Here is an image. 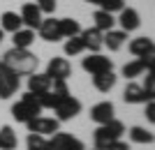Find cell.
Wrapping results in <instances>:
<instances>
[{"label":"cell","instance_id":"cell-35","mask_svg":"<svg viewBox=\"0 0 155 150\" xmlns=\"http://www.w3.org/2000/svg\"><path fill=\"white\" fill-rule=\"evenodd\" d=\"M2 39H5V33H2V30H0V44H2Z\"/></svg>","mask_w":155,"mask_h":150},{"label":"cell","instance_id":"cell-12","mask_svg":"<svg viewBox=\"0 0 155 150\" xmlns=\"http://www.w3.org/2000/svg\"><path fill=\"white\" fill-rule=\"evenodd\" d=\"M81 39H84L86 49L93 51V53H100V49L104 46V33H102V30H97L95 26L81 30Z\"/></svg>","mask_w":155,"mask_h":150},{"label":"cell","instance_id":"cell-16","mask_svg":"<svg viewBox=\"0 0 155 150\" xmlns=\"http://www.w3.org/2000/svg\"><path fill=\"white\" fill-rule=\"evenodd\" d=\"M114 113H116V109H114L111 102H100V104H95L91 109V120L97 125H104L109 120H114Z\"/></svg>","mask_w":155,"mask_h":150},{"label":"cell","instance_id":"cell-7","mask_svg":"<svg viewBox=\"0 0 155 150\" xmlns=\"http://www.w3.org/2000/svg\"><path fill=\"white\" fill-rule=\"evenodd\" d=\"M49 150H86L84 141H79L77 136L72 134H65V132H56L49 139Z\"/></svg>","mask_w":155,"mask_h":150},{"label":"cell","instance_id":"cell-1","mask_svg":"<svg viewBox=\"0 0 155 150\" xmlns=\"http://www.w3.org/2000/svg\"><path fill=\"white\" fill-rule=\"evenodd\" d=\"M0 62L7 65L12 72H16V74H32L35 69H37L39 58L32 51H28V49H16V46H12V49L2 56Z\"/></svg>","mask_w":155,"mask_h":150},{"label":"cell","instance_id":"cell-33","mask_svg":"<svg viewBox=\"0 0 155 150\" xmlns=\"http://www.w3.org/2000/svg\"><path fill=\"white\" fill-rule=\"evenodd\" d=\"M146 116H148L150 123L155 120V104H153V99H150V102H146Z\"/></svg>","mask_w":155,"mask_h":150},{"label":"cell","instance_id":"cell-8","mask_svg":"<svg viewBox=\"0 0 155 150\" xmlns=\"http://www.w3.org/2000/svg\"><path fill=\"white\" fill-rule=\"evenodd\" d=\"M28 132L30 134H42V136H49V134H56L60 127V123L56 118H44V116H35L32 120H28Z\"/></svg>","mask_w":155,"mask_h":150},{"label":"cell","instance_id":"cell-36","mask_svg":"<svg viewBox=\"0 0 155 150\" xmlns=\"http://www.w3.org/2000/svg\"><path fill=\"white\" fill-rule=\"evenodd\" d=\"M95 150H97V148H95Z\"/></svg>","mask_w":155,"mask_h":150},{"label":"cell","instance_id":"cell-30","mask_svg":"<svg viewBox=\"0 0 155 150\" xmlns=\"http://www.w3.org/2000/svg\"><path fill=\"white\" fill-rule=\"evenodd\" d=\"M56 2H58V0H35V5L39 7V12H46V14L56 12Z\"/></svg>","mask_w":155,"mask_h":150},{"label":"cell","instance_id":"cell-13","mask_svg":"<svg viewBox=\"0 0 155 150\" xmlns=\"http://www.w3.org/2000/svg\"><path fill=\"white\" fill-rule=\"evenodd\" d=\"M118 14H120V16H118L120 30H125V33H132V30H137V28L141 26V16H139V12L132 9V7H123Z\"/></svg>","mask_w":155,"mask_h":150},{"label":"cell","instance_id":"cell-18","mask_svg":"<svg viewBox=\"0 0 155 150\" xmlns=\"http://www.w3.org/2000/svg\"><path fill=\"white\" fill-rule=\"evenodd\" d=\"M150 51H155L150 37H137V39L130 42V53L137 56V58H141V56H146V53H150Z\"/></svg>","mask_w":155,"mask_h":150},{"label":"cell","instance_id":"cell-29","mask_svg":"<svg viewBox=\"0 0 155 150\" xmlns=\"http://www.w3.org/2000/svg\"><path fill=\"white\" fill-rule=\"evenodd\" d=\"M123 7H125V0H102V2H100V9H102V12H109V14L120 12Z\"/></svg>","mask_w":155,"mask_h":150},{"label":"cell","instance_id":"cell-20","mask_svg":"<svg viewBox=\"0 0 155 150\" xmlns=\"http://www.w3.org/2000/svg\"><path fill=\"white\" fill-rule=\"evenodd\" d=\"M12 42L16 49H30V44L35 42V30L30 28H21L16 33H12Z\"/></svg>","mask_w":155,"mask_h":150},{"label":"cell","instance_id":"cell-26","mask_svg":"<svg viewBox=\"0 0 155 150\" xmlns=\"http://www.w3.org/2000/svg\"><path fill=\"white\" fill-rule=\"evenodd\" d=\"M86 51V44L84 39H81V35H74V37H67V42H65V56H79V53Z\"/></svg>","mask_w":155,"mask_h":150},{"label":"cell","instance_id":"cell-32","mask_svg":"<svg viewBox=\"0 0 155 150\" xmlns=\"http://www.w3.org/2000/svg\"><path fill=\"white\" fill-rule=\"evenodd\" d=\"M102 150H130V145L125 143V141H114V143H109V145H104Z\"/></svg>","mask_w":155,"mask_h":150},{"label":"cell","instance_id":"cell-2","mask_svg":"<svg viewBox=\"0 0 155 150\" xmlns=\"http://www.w3.org/2000/svg\"><path fill=\"white\" fill-rule=\"evenodd\" d=\"M42 111H44V109L39 104V97L32 95V92H26V95L12 106V116H14L16 123H28V120H32L35 116H39Z\"/></svg>","mask_w":155,"mask_h":150},{"label":"cell","instance_id":"cell-23","mask_svg":"<svg viewBox=\"0 0 155 150\" xmlns=\"http://www.w3.org/2000/svg\"><path fill=\"white\" fill-rule=\"evenodd\" d=\"M93 85H95V90H100V92H109L111 88L116 85V74L114 72L97 74V76H93Z\"/></svg>","mask_w":155,"mask_h":150},{"label":"cell","instance_id":"cell-25","mask_svg":"<svg viewBox=\"0 0 155 150\" xmlns=\"http://www.w3.org/2000/svg\"><path fill=\"white\" fill-rule=\"evenodd\" d=\"M58 23H60V35H63V39L81 35V23H79L77 19H58Z\"/></svg>","mask_w":155,"mask_h":150},{"label":"cell","instance_id":"cell-22","mask_svg":"<svg viewBox=\"0 0 155 150\" xmlns=\"http://www.w3.org/2000/svg\"><path fill=\"white\" fill-rule=\"evenodd\" d=\"M93 21H95V28H97V30H102V33H107V30H114V26H116L114 14L102 12V9H97V12L93 14Z\"/></svg>","mask_w":155,"mask_h":150},{"label":"cell","instance_id":"cell-4","mask_svg":"<svg viewBox=\"0 0 155 150\" xmlns=\"http://www.w3.org/2000/svg\"><path fill=\"white\" fill-rule=\"evenodd\" d=\"M19 85H21L19 74L12 72L7 65L0 62V99H9L12 95H16Z\"/></svg>","mask_w":155,"mask_h":150},{"label":"cell","instance_id":"cell-5","mask_svg":"<svg viewBox=\"0 0 155 150\" xmlns=\"http://www.w3.org/2000/svg\"><path fill=\"white\" fill-rule=\"evenodd\" d=\"M81 67H84L88 74L97 76V74H104V72H114V60L102 56V53H93V56L81 60Z\"/></svg>","mask_w":155,"mask_h":150},{"label":"cell","instance_id":"cell-11","mask_svg":"<svg viewBox=\"0 0 155 150\" xmlns=\"http://www.w3.org/2000/svg\"><path fill=\"white\" fill-rule=\"evenodd\" d=\"M21 21H23V26L30 28V30H37L39 23H42V12H39V7L35 2H26V5L21 7Z\"/></svg>","mask_w":155,"mask_h":150},{"label":"cell","instance_id":"cell-31","mask_svg":"<svg viewBox=\"0 0 155 150\" xmlns=\"http://www.w3.org/2000/svg\"><path fill=\"white\" fill-rule=\"evenodd\" d=\"M141 88H143L146 92H148L150 97L155 95V72H148V74H146V83H143Z\"/></svg>","mask_w":155,"mask_h":150},{"label":"cell","instance_id":"cell-15","mask_svg":"<svg viewBox=\"0 0 155 150\" xmlns=\"http://www.w3.org/2000/svg\"><path fill=\"white\" fill-rule=\"evenodd\" d=\"M53 81L46 74H37L32 72L30 76H28V92H32V95H44V92L51 90Z\"/></svg>","mask_w":155,"mask_h":150},{"label":"cell","instance_id":"cell-28","mask_svg":"<svg viewBox=\"0 0 155 150\" xmlns=\"http://www.w3.org/2000/svg\"><path fill=\"white\" fill-rule=\"evenodd\" d=\"M28 150H49V139L42 134H28Z\"/></svg>","mask_w":155,"mask_h":150},{"label":"cell","instance_id":"cell-14","mask_svg":"<svg viewBox=\"0 0 155 150\" xmlns=\"http://www.w3.org/2000/svg\"><path fill=\"white\" fill-rule=\"evenodd\" d=\"M123 99L127 104H146V102H150L153 97H150L139 83H127L125 90H123Z\"/></svg>","mask_w":155,"mask_h":150},{"label":"cell","instance_id":"cell-10","mask_svg":"<svg viewBox=\"0 0 155 150\" xmlns=\"http://www.w3.org/2000/svg\"><path fill=\"white\" fill-rule=\"evenodd\" d=\"M37 30H39V37L44 39V42H60V39H63V35H60V23H58V19H53V16L42 19Z\"/></svg>","mask_w":155,"mask_h":150},{"label":"cell","instance_id":"cell-6","mask_svg":"<svg viewBox=\"0 0 155 150\" xmlns=\"http://www.w3.org/2000/svg\"><path fill=\"white\" fill-rule=\"evenodd\" d=\"M53 111H56V120H58V123H65V120H72V118H77L79 113H81V102H79L77 97L67 95V97H63L58 102V106H56Z\"/></svg>","mask_w":155,"mask_h":150},{"label":"cell","instance_id":"cell-19","mask_svg":"<svg viewBox=\"0 0 155 150\" xmlns=\"http://www.w3.org/2000/svg\"><path fill=\"white\" fill-rule=\"evenodd\" d=\"M125 42H127L125 30H107L104 33V46H109V51H118Z\"/></svg>","mask_w":155,"mask_h":150},{"label":"cell","instance_id":"cell-27","mask_svg":"<svg viewBox=\"0 0 155 150\" xmlns=\"http://www.w3.org/2000/svg\"><path fill=\"white\" fill-rule=\"evenodd\" d=\"M143 72H146V67H143V62L139 58L130 60V62H125V65H123V76L125 78H137V76H141Z\"/></svg>","mask_w":155,"mask_h":150},{"label":"cell","instance_id":"cell-21","mask_svg":"<svg viewBox=\"0 0 155 150\" xmlns=\"http://www.w3.org/2000/svg\"><path fill=\"white\" fill-rule=\"evenodd\" d=\"M19 145V139H16V132L5 125V127H0V150H16Z\"/></svg>","mask_w":155,"mask_h":150},{"label":"cell","instance_id":"cell-24","mask_svg":"<svg viewBox=\"0 0 155 150\" xmlns=\"http://www.w3.org/2000/svg\"><path fill=\"white\" fill-rule=\"evenodd\" d=\"M130 139H132V143L148 145L153 143V132L146 129V127H130Z\"/></svg>","mask_w":155,"mask_h":150},{"label":"cell","instance_id":"cell-17","mask_svg":"<svg viewBox=\"0 0 155 150\" xmlns=\"http://www.w3.org/2000/svg\"><path fill=\"white\" fill-rule=\"evenodd\" d=\"M21 28H23V21L16 12H2V16H0V30L2 33H16Z\"/></svg>","mask_w":155,"mask_h":150},{"label":"cell","instance_id":"cell-9","mask_svg":"<svg viewBox=\"0 0 155 150\" xmlns=\"http://www.w3.org/2000/svg\"><path fill=\"white\" fill-rule=\"evenodd\" d=\"M44 74L51 81H67V76L72 74V65L67 62V58H51Z\"/></svg>","mask_w":155,"mask_h":150},{"label":"cell","instance_id":"cell-34","mask_svg":"<svg viewBox=\"0 0 155 150\" xmlns=\"http://www.w3.org/2000/svg\"><path fill=\"white\" fill-rule=\"evenodd\" d=\"M84 2H88V5H100L102 0H84Z\"/></svg>","mask_w":155,"mask_h":150},{"label":"cell","instance_id":"cell-3","mask_svg":"<svg viewBox=\"0 0 155 150\" xmlns=\"http://www.w3.org/2000/svg\"><path fill=\"white\" fill-rule=\"evenodd\" d=\"M125 134V125L120 123V120H109V123L100 125L95 129V134H93V141H95V148L102 150L104 145L114 143V141H120V136Z\"/></svg>","mask_w":155,"mask_h":150}]
</instances>
